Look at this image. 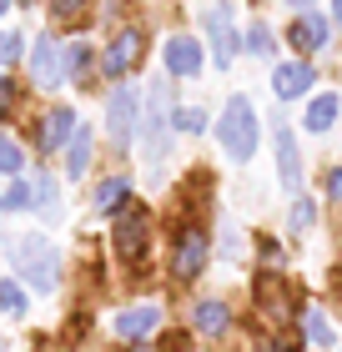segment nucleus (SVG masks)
I'll return each instance as SVG.
<instances>
[{"instance_id": "obj_1", "label": "nucleus", "mask_w": 342, "mask_h": 352, "mask_svg": "<svg viewBox=\"0 0 342 352\" xmlns=\"http://www.w3.org/2000/svg\"><path fill=\"white\" fill-rule=\"evenodd\" d=\"M171 91L151 81V96H146V116H141V156H146V166H161L167 162V146H171Z\"/></svg>"}, {"instance_id": "obj_2", "label": "nucleus", "mask_w": 342, "mask_h": 352, "mask_svg": "<svg viewBox=\"0 0 342 352\" xmlns=\"http://www.w3.org/2000/svg\"><path fill=\"white\" fill-rule=\"evenodd\" d=\"M111 242H116L126 267L141 272L146 267V247H151V212H146L141 201H126L116 212V232H111Z\"/></svg>"}, {"instance_id": "obj_3", "label": "nucleus", "mask_w": 342, "mask_h": 352, "mask_svg": "<svg viewBox=\"0 0 342 352\" xmlns=\"http://www.w3.org/2000/svg\"><path fill=\"white\" fill-rule=\"evenodd\" d=\"M217 136H222V151L232 156V162H252L257 156V116H252L247 96H232V101H226Z\"/></svg>"}, {"instance_id": "obj_4", "label": "nucleus", "mask_w": 342, "mask_h": 352, "mask_svg": "<svg viewBox=\"0 0 342 352\" xmlns=\"http://www.w3.org/2000/svg\"><path fill=\"white\" fill-rule=\"evenodd\" d=\"M15 272H21L36 292H56L61 257H56V247L45 242V236H21V242H15Z\"/></svg>"}, {"instance_id": "obj_5", "label": "nucleus", "mask_w": 342, "mask_h": 352, "mask_svg": "<svg viewBox=\"0 0 342 352\" xmlns=\"http://www.w3.org/2000/svg\"><path fill=\"white\" fill-rule=\"evenodd\" d=\"M206 267V236L197 227H182L176 232V247H171V277L176 282H197Z\"/></svg>"}, {"instance_id": "obj_6", "label": "nucleus", "mask_w": 342, "mask_h": 352, "mask_svg": "<svg viewBox=\"0 0 342 352\" xmlns=\"http://www.w3.org/2000/svg\"><path fill=\"white\" fill-rule=\"evenodd\" d=\"M30 76H36V86H61L66 81V45L51 41V36H41L36 41V51H30Z\"/></svg>"}, {"instance_id": "obj_7", "label": "nucleus", "mask_w": 342, "mask_h": 352, "mask_svg": "<svg viewBox=\"0 0 342 352\" xmlns=\"http://www.w3.org/2000/svg\"><path fill=\"white\" fill-rule=\"evenodd\" d=\"M106 131H111L116 146L131 141V131H136V91H131V86H116V91H111V101H106Z\"/></svg>"}, {"instance_id": "obj_8", "label": "nucleus", "mask_w": 342, "mask_h": 352, "mask_svg": "<svg viewBox=\"0 0 342 352\" xmlns=\"http://www.w3.org/2000/svg\"><path fill=\"white\" fill-rule=\"evenodd\" d=\"M141 45H146V41H141V30H121V36L106 45L101 71H106V76H116V81H121V76H131V71L141 66Z\"/></svg>"}, {"instance_id": "obj_9", "label": "nucleus", "mask_w": 342, "mask_h": 352, "mask_svg": "<svg viewBox=\"0 0 342 352\" xmlns=\"http://www.w3.org/2000/svg\"><path fill=\"white\" fill-rule=\"evenodd\" d=\"M272 146H277V176H282V186L297 191L302 186V151H297V136L282 121H272Z\"/></svg>"}, {"instance_id": "obj_10", "label": "nucleus", "mask_w": 342, "mask_h": 352, "mask_svg": "<svg viewBox=\"0 0 342 352\" xmlns=\"http://www.w3.org/2000/svg\"><path fill=\"white\" fill-rule=\"evenodd\" d=\"M206 30H211V45H217V66H232L237 51H242V36H237V25H232V10L211 6L206 10Z\"/></svg>"}, {"instance_id": "obj_11", "label": "nucleus", "mask_w": 342, "mask_h": 352, "mask_svg": "<svg viewBox=\"0 0 342 352\" xmlns=\"http://www.w3.org/2000/svg\"><path fill=\"white\" fill-rule=\"evenodd\" d=\"M257 312H262L272 327H287L297 307H292V297H287V287H282V282L262 277V282H257Z\"/></svg>"}, {"instance_id": "obj_12", "label": "nucleus", "mask_w": 342, "mask_h": 352, "mask_svg": "<svg viewBox=\"0 0 342 352\" xmlns=\"http://www.w3.org/2000/svg\"><path fill=\"white\" fill-rule=\"evenodd\" d=\"M156 327H161V307H156V302H146V307H131V312L116 317V338H126V342L151 338Z\"/></svg>"}, {"instance_id": "obj_13", "label": "nucleus", "mask_w": 342, "mask_h": 352, "mask_svg": "<svg viewBox=\"0 0 342 352\" xmlns=\"http://www.w3.org/2000/svg\"><path fill=\"white\" fill-rule=\"evenodd\" d=\"M167 71H171V76H197V71H202V41L171 36V41H167Z\"/></svg>"}, {"instance_id": "obj_14", "label": "nucleus", "mask_w": 342, "mask_h": 352, "mask_svg": "<svg viewBox=\"0 0 342 352\" xmlns=\"http://www.w3.org/2000/svg\"><path fill=\"white\" fill-rule=\"evenodd\" d=\"M191 327L202 332V338H222L226 327H232V312H226V302H197V307H191Z\"/></svg>"}, {"instance_id": "obj_15", "label": "nucleus", "mask_w": 342, "mask_h": 352, "mask_svg": "<svg viewBox=\"0 0 342 352\" xmlns=\"http://www.w3.org/2000/svg\"><path fill=\"white\" fill-rule=\"evenodd\" d=\"M272 86H277V96H282V101H297V96L312 86V66H302V60L277 66V71H272Z\"/></svg>"}, {"instance_id": "obj_16", "label": "nucleus", "mask_w": 342, "mask_h": 352, "mask_svg": "<svg viewBox=\"0 0 342 352\" xmlns=\"http://www.w3.org/2000/svg\"><path fill=\"white\" fill-rule=\"evenodd\" d=\"M292 45H297V51H317V45H328V21H322V15L312 10V15H297V21H292Z\"/></svg>"}, {"instance_id": "obj_17", "label": "nucleus", "mask_w": 342, "mask_h": 352, "mask_svg": "<svg viewBox=\"0 0 342 352\" xmlns=\"http://www.w3.org/2000/svg\"><path fill=\"white\" fill-rule=\"evenodd\" d=\"M76 116H71V106H56L51 111V116H45V126H41V146L45 151H56V146H66V141H71V131H76Z\"/></svg>"}, {"instance_id": "obj_18", "label": "nucleus", "mask_w": 342, "mask_h": 352, "mask_svg": "<svg viewBox=\"0 0 342 352\" xmlns=\"http://www.w3.org/2000/svg\"><path fill=\"white\" fill-rule=\"evenodd\" d=\"M131 201V182H126V176H111V182H101L96 186V212H121V206Z\"/></svg>"}, {"instance_id": "obj_19", "label": "nucleus", "mask_w": 342, "mask_h": 352, "mask_svg": "<svg viewBox=\"0 0 342 352\" xmlns=\"http://www.w3.org/2000/svg\"><path fill=\"white\" fill-rule=\"evenodd\" d=\"M86 166H91V126H76L71 141H66V171L86 176Z\"/></svg>"}, {"instance_id": "obj_20", "label": "nucleus", "mask_w": 342, "mask_h": 352, "mask_svg": "<svg viewBox=\"0 0 342 352\" xmlns=\"http://www.w3.org/2000/svg\"><path fill=\"white\" fill-rule=\"evenodd\" d=\"M337 111H342L337 96H317V101L307 106V131H328V126L337 121Z\"/></svg>"}, {"instance_id": "obj_21", "label": "nucleus", "mask_w": 342, "mask_h": 352, "mask_svg": "<svg viewBox=\"0 0 342 352\" xmlns=\"http://www.w3.org/2000/svg\"><path fill=\"white\" fill-rule=\"evenodd\" d=\"M36 212L45 217V221H56L61 217V191H56V182H51V176H41V182H36Z\"/></svg>"}, {"instance_id": "obj_22", "label": "nucleus", "mask_w": 342, "mask_h": 352, "mask_svg": "<svg viewBox=\"0 0 342 352\" xmlns=\"http://www.w3.org/2000/svg\"><path fill=\"white\" fill-rule=\"evenodd\" d=\"M302 332H307V338H312L317 347H332V327H328V317H322L317 307H307V312H302Z\"/></svg>"}, {"instance_id": "obj_23", "label": "nucleus", "mask_w": 342, "mask_h": 352, "mask_svg": "<svg viewBox=\"0 0 342 352\" xmlns=\"http://www.w3.org/2000/svg\"><path fill=\"white\" fill-rule=\"evenodd\" d=\"M21 166H25V151L15 146L10 136H0V171H6V176H21Z\"/></svg>"}, {"instance_id": "obj_24", "label": "nucleus", "mask_w": 342, "mask_h": 352, "mask_svg": "<svg viewBox=\"0 0 342 352\" xmlns=\"http://www.w3.org/2000/svg\"><path fill=\"white\" fill-rule=\"evenodd\" d=\"M0 307H6L10 317H21V312H25V292H21V282H10V277L0 282Z\"/></svg>"}, {"instance_id": "obj_25", "label": "nucleus", "mask_w": 342, "mask_h": 352, "mask_svg": "<svg viewBox=\"0 0 342 352\" xmlns=\"http://www.w3.org/2000/svg\"><path fill=\"white\" fill-rule=\"evenodd\" d=\"M30 206V182H10V191L0 197V212H25Z\"/></svg>"}, {"instance_id": "obj_26", "label": "nucleus", "mask_w": 342, "mask_h": 352, "mask_svg": "<svg viewBox=\"0 0 342 352\" xmlns=\"http://www.w3.org/2000/svg\"><path fill=\"white\" fill-rule=\"evenodd\" d=\"M247 51H252V56H272V30H267V21H257V25L247 30Z\"/></svg>"}, {"instance_id": "obj_27", "label": "nucleus", "mask_w": 342, "mask_h": 352, "mask_svg": "<svg viewBox=\"0 0 342 352\" xmlns=\"http://www.w3.org/2000/svg\"><path fill=\"white\" fill-rule=\"evenodd\" d=\"M91 66V45H66V76H81Z\"/></svg>"}, {"instance_id": "obj_28", "label": "nucleus", "mask_w": 342, "mask_h": 352, "mask_svg": "<svg viewBox=\"0 0 342 352\" xmlns=\"http://www.w3.org/2000/svg\"><path fill=\"white\" fill-rule=\"evenodd\" d=\"M206 126V111L191 106V111H176V131H202Z\"/></svg>"}, {"instance_id": "obj_29", "label": "nucleus", "mask_w": 342, "mask_h": 352, "mask_svg": "<svg viewBox=\"0 0 342 352\" xmlns=\"http://www.w3.org/2000/svg\"><path fill=\"white\" fill-rule=\"evenodd\" d=\"M15 56H21V36H15V30H0V66H10Z\"/></svg>"}, {"instance_id": "obj_30", "label": "nucleus", "mask_w": 342, "mask_h": 352, "mask_svg": "<svg viewBox=\"0 0 342 352\" xmlns=\"http://www.w3.org/2000/svg\"><path fill=\"white\" fill-rule=\"evenodd\" d=\"M312 227V201H292V232H307Z\"/></svg>"}, {"instance_id": "obj_31", "label": "nucleus", "mask_w": 342, "mask_h": 352, "mask_svg": "<svg viewBox=\"0 0 342 352\" xmlns=\"http://www.w3.org/2000/svg\"><path fill=\"white\" fill-rule=\"evenodd\" d=\"M10 106H15V86L6 81V76H0V121L10 116Z\"/></svg>"}, {"instance_id": "obj_32", "label": "nucleus", "mask_w": 342, "mask_h": 352, "mask_svg": "<svg viewBox=\"0 0 342 352\" xmlns=\"http://www.w3.org/2000/svg\"><path fill=\"white\" fill-rule=\"evenodd\" d=\"M86 6H91V0H51V10H56V15H81Z\"/></svg>"}, {"instance_id": "obj_33", "label": "nucleus", "mask_w": 342, "mask_h": 352, "mask_svg": "<svg viewBox=\"0 0 342 352\" xmlns=\"http://www.w3.org/2000/svg\"><path fill=\"white\" fill-rule=\"evenodd\" d=\"M328 197H332V201H342V166L328 176Z\"/></svg>"}, {"instance_id": "obj_34", "label": "nucleus", "mask_w": 342, "mask_h": 352, "mask_svg": "<svg viewBox=\"0 0 342 352\" xmlns=\"http://www.w3.org/2000/svg\"><path fill=\"white\" fill-rule=\"evenodd\" d=\"M267 352H297L292 342H267Z\"/></svg>"}, {"instance_id": "obj_35", "label": "nucleus", "mask_w": 342, "mask_h": 352, "mask_svg": "<svg viewBox=\"0 0 342 352\" xmlns=\"http://www.w3.org/2000/svg\"><path fill=\"white\" fill-rule=\"evenodd\" d=\"M332 15H337V21H342V0H332Z\"/></svg>"}, {"instance_id": "obj_36", "label": "nucleus", "mask_w": 342, "mask_h": 352, "mask_svg": "<svg viewBox=\"0 0 342 352\" xmlns=\"http://www.w3.org/2000/svg\"><path fill=\"white\" fill-rule=\"evenodd\" d=\"M292 6H312V0H292Z\"/></svg>"}, {"instance_id": "obj_37", "label": "nucleus", "mask_w": 342, "mask_h": 352, "mask_svg": "<svg viewBox=\"0 0 342 352\" xmlns=\"http://www.w3.org/2000/svg\"><path fill=\"white\" fill-rule=\"evenodd\" d=\"M6 6H10V0H0V10H6Z\"/></svg>"}]
</instances>
